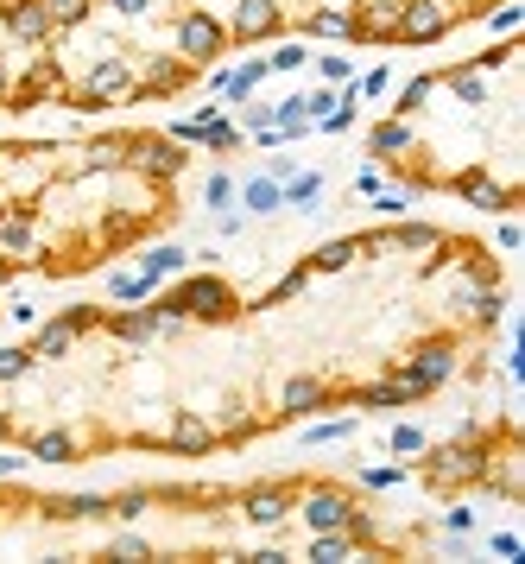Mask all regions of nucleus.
I'll return each mask as SVG.
<instances>
[{
  "label": "nucleus",
  "mask_w": 525,
  "mask_h": 564,
  "mask_svg": "<svg viewBox=\"0 0 525 564\" xmlns=\"http://www.w3.org/2000/svg\"><path fill=\"white\" fill-rule=\"evenodd\" d=\"M153 305L165 317H178V324H235L241 317V292L221 273H190V279H178L171 292H159Z\"/></svg>",
  "instance_id": "1"
},
{
  "label": "nucleus",
  "mask_w": 525,
  "mask_h": 564,
  "mask_svg": "<svg viewBox=\"0 0 525 564\" xmlns=\"http://www.w3.org/2000/svg\"><path fill=\"white\" fill-rule=\"evenodd\" d=\"M412 147V127L393 114V121H380V127H367V153L373 159H393V153H405Z\"/></svg>",
  "instance_id": "2"
},
{
  "label": "nucleus",
  "mask_w": 525,
  "mask_h": 564,
  "mask_svg": "<svg viewBox=\"0 0 525 564\" xmlns=\"http://www.w3.org/2000/svg\"><path fill=\"white\" fill-rule=\"evenodd\" d=\"M184 266H190L184 248H153V254L139 260V279H146V286H159V279H171V273H184Z\"/></svg>",
  "instance_id": "3"
},
{
  "label": "nucleus",
  "mask_w": 525,
  "mask_h": 564,
  "mask_svg": "<svg viewBox=\"0 0 525 564\" xmlns=\"http://www.w3.org/2000/svg\"><path fill=\"white\" fill-rule=\"evenodd\" d=\"M323 197V178L317 172H304V178H291V184H279V203H297V209H311Z\"/></svg>",
  "instance_id": "4"
},
{
  "label": "nucleus",
  "mask_w": 525,
  "mask_h": 564,
  "mask_svg": "<svg viewBox=\"0 0 525 564\" xmlns=\"http://www.w3.org/2000/svg\"><path fill=\"white\" fill-rule=\"evenodd\" d=\"M241 203L254 209V216H272V209H279V178H254V184L241 190Z\"/></svg>",
  "instance_id": "5"
},
{
  "label": "nucleus",
  "mask_w": 525,
  "mask_h": 564,
  "mask_svg": "<svg viewBox=\"0 0 525 564\" xmlns=\"http://www.w3.org/2000/svg\"><path fill=\"white\" fill-rule=\"evenodd\" d=\"M146 292H153V286H146L139 273H114V279H108V299H114V305H133V299H146Z\"/></svg>",
  "instance_id": "6"
},
{
  "label": "nucleus",
  "mask_w": 525,
  "mask_h": 564,
  "mask_svg": "<svg viewBox=\"0 0 525 564\" xmlns=\"http://www.w3.org/2000/svg\"><path fill=\"white\" fill-rule=\"evenodd\" d=\"M26 375H32L26 342H20V349H0V381H26Z\"/></svg>",
  "instance_id": "7"
},
{
  "label": "nucleus",
  "mask_w": 525,
  "mask_h": 564,
  "mask_svg": "<svg viewBox=\"0 0 525 564\" xmlns=\"http://www.w3.org/2000/svg\"><path fill=\"white\" fill-rule=\"evenodd\" d=\"M203 203H209V209H229V203H235V178H229V172H215V178L203 184Z\"/></svg>",
  "instance_id": "8"
},
{
  "label": "nucleus",
  "mask_w": 525,
  "mask_h": 564,
  "mask_svg": "<svg viewBox=\"0 0 525 564\" xmlns=\"http://www.w3.org/2000/svg\"><path fill=\"white\" fill-rule=\"evenodd\" d=\"M354 432V418H336V425H317L311 432V444H336V438H348Z\"/></svg>",
  "instance_id": "9"
},
{
  "label": "nucleus",
  "mask_w": 525,
  "mask_h": 564,
  "mask_svg": "<svg viewBox=\"0 0 525 564\" xmlns=\"http://www.w3.org/2000/svg\"><path fill=\"white\" fill-rule=\"evenodd\" d=\"M354 190H361V197H373V190H387V172H373V165H367V172H354Z\"/></svg>",
  "instance_id": "10"
},
{
  "label": "nucleus",
  "mask_w": 525,
  "mask_h": 564,
  "mask_svg": "<svg viewBox=\"0 0 525 564\" xmlns=\"http://www.w3.org/2000/svg\"><path fill=\"white\" fill-rule=\"evenodd\" d=\"M266 63H272V70H297V63H304V51H297V45H279Z\"/></svg>",
  "instance_id": "11"
},
{
  "label": "nucleus",
  "mask_w": 525,
  "mask_h": 564,
  "mask_svg": "<svg viewBox=\"0 0 525 564\" xmlns=\"http://www.w3.org/2000/svg\"><path fill=\"white\" fill-rule=\"evenodd\" d=\"M393 450H424V432H418V425H399V432H393Z\"/></svg>",
  "instance_id": "12"
}]
</instances>
